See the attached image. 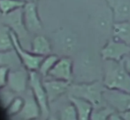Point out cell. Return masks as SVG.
Listing matches in <instances>:
<instances>
[{"label": "cell", "instance_id": "cell-30", "mask_svg": "<svg viewBox=\"0 0 130 120\" xmlns=\"http://www.w3.org/2000/svg\"><path fill=\"white\" fill-rule=\"evenodd\" d=\"M125 64H126V68L128 70L129 74H130V57H126L125 58Z\"/></svg>", "mask_w": 130, "mask_h": 120}, {"label": "cell", "instance_id": "cell-5", "mask_svg": "<svg viewBox=\"0 0 130 120\" xmlns=\"http://www.w3.org/2000/svg\"><path fill=\"white\" fill-rule=\"evenodd\" d=\"M103 95L106 104L118 113H123L130 110L129 93L105 88Z\"/></svg>", "mask_w": 130, "mask_h": 120}, {"label": "cell", "instance_id": "cell-8", "mask_svg": "<svg viewBox=\"0 0 130 120\" xmlns=\"http://www.w3.org/2000/svg\"><path fill=\"white\" fill-rule=\"evenodd\" d=\"M3 21L5 26H7L12 32L15 33L19 39L27 36L28 31L25 27L22 8L18 9L13 12H11L10 14L4 15Z\"/></svg>", "mask_w": 130, "mask_h": 120}, {"label": "cell", "instance_id": "cell-7", "mask_svg": "<svg viewBox=\"0 0 130 120\" xmlns=\"http://www.w3.org/2000/svg\"><path fill=\"white\" fill-rule=\"evenodd\" d=\"M47 77L71 83L74 79V62L72 59L67 56L60 58Z\"/></svg>", "mask_w": 130, "mask_h": 120}, {"label": "cell", "instance_id": "cell-25", "mask_svg": "<svg viewBox=\"0 0 130 120\" xmlns=\"http://www.w3.org/2000/svg\"><path fill=\"white\" fill-rule=\"evenodd\" d=\"M15 98V93L12 92L9 87H3L0 89V105L4 109L8 108Z\"/></svg>", "mask_w": 130, "mask_h": 120}, {"label": "cell", "instance_id": "cell-26", "mask_svg": "<svg viewBox=\"0 0 130 120\" xmlns=\"http://www.w3.org/2000/svg\"><path fill=\"white\" fill-rule=\"evenodd\" d=\"M23 104H24V100L20 97H16L7 108V114L9 116H12V117L18 115L21 112Z\"/></svg>", "mask_w": 130, "mask_h": 120}, {"label": "cell", "instance_id": "cell-15", "mask_svg": "<svg viewBox=\"0 0 130 120\" xmlns=\"http://www.w3.org/2000/svg\"><path fill=\"white\" fill-rule=\"evenodd\" d=\"M40 115H41L40 107L31 92L30 94L27 95L24 100V104L21 112L18 114V117L21 120H34L37 119Z\"/></svg>", "mask_w": 130, "mask_h": 120}, {"label": "cell", "instance_id": "cell-3", "mask_svg": "<svg viewBox=\"0 0 130 120\" xmlns=\"http://www.w3.org/2000/svg\"><path fill=\"white\" fill-rule=\"evenodd\" d=\"M29 86L31 88L33 95L36 98L40 107L41 115L43 117H47L50 113V109H49L50 102H49L46 91L44 89L39 72L36 70L29 71Z\"/></svg>", "mask_w": 130, "mask_h": 120}, {"label": "cell", "instance_id": "cell-27", "mask_svg": "<svg viewBox=\"0 0 130 120\" xmlns=\"http://www.w3.org/2000/svg\"><path fill=\"white\" fill-rule=\"evenodd\" d=\"M9 68L5 66H0V89L7 85Z\"/></svg>", "mask_w": 130, "mask_h": 120}, {"label": "cell", "instance_id": "cell-23", "mask_svg": "<svg viewBox=\"0 0 130 120\" xmlns=\"http://www.w3.org/2000/svg\"><path fill=\"white\" fill-rule=\"evenodd\" d=\"M59 120H78L77 111L74 103L69 101V103L64 105L58 111Z\"/></svg>", "mask_w": 130, "mask_h": 120}, {"label": "cell", "instance_id": "cell-2", "mask_svg": "<svg viewBox=\"0 0 130 120\" xmlns=\"http://www.w3.org/2000/svg\"><path fill=\"white\" fill-rule=\"evenodd\" d=\"M105 86L103 81L96 80L92 82H78L71 84L68 89V96L80 98L92 104L93 108H101L106 106L104 99V92Z\"/></svg>", "mask_w": 130, "mask_h": 120}, {"label": "cell", "instance_id": "cell-16", "mask_svg": "<svg viewBox=\"0 0 130 120\" xmlns=\"http://www.w3.org/2000/svg\"><path fill=\"white\" fill-rule=\"evenodd\" d=\"M68 99L75 106L78 120H90L91 113L94 109L90 102L86 100L73 96H68Z\"/></svg>", "mask_w": 130, "mask_h": 120}, {"label": "cell", "instance_id": "cell-20", "mask_svg": "<svg viewBox=\"0 0 130 120\" xmlns=\"http://www.w3.org/2000/svg\"><path fill=\"white\" fill-rule=\"evenodd\" d=\"M113 23L114 21L112 13L110 8H108V11H104L103 13H101V14L96 18V25L103 31H111Z\"/></svg>", "mask_w": 130, "mask_h": 120}, {"label": "cell", "instance_id": "cell-11", "mask_svg": "<svg viewBox=\"0 0 130 120\" xmlns=\"http://www.w3.org/2000/svg\"><path fill=\"white\" fill-rule=\"evenodd\" d=\"M27 83H29V75H27L26 71L21 69L9 71L7 87L15 93H22L26 92Z\"/></svg>", "mask_w": 130, "mask_h": 120}, {"label": "cell", "instance_id": "cell-24", "mask_svg": "<svg viewBox=\"0 0 130 120\" xmlns=\"http://www.w3.org/2000/svg\"><path fill=\"white\" fill-rule=\"evenodd\" d=\"M113 112H115V110L108 105L101 108H94L91 113L90 120H109L110 116Z\"/></svg>", "mask_w": 130, "mask_h": 120}, {"label": "cell", "instance_id": "cell-28", "mask_svg": "<svg viewBox=\"0 0 130 120\" xmlns=\"http://www.w3.org/2000/svg\"><path fill=\"white\" fill-rule=\"evenodd\" d=\"M109 120H125V119L123 118V117H122L120 113L115 111V112H113L112 114H111V116H110V117H109Z\"/></svg>", "mask_w": 130, "mask_h": 120}, {"label": "cell", "instance_id": "cell-29", "mask_svg": "<svg viewBox=\"0 0 130 120\" xmlns=\"http://www.w3.org/2000/svg\"><path fill=\"white\" fill-rule=\"evenodd\" d=\"M120 114L123 117V118L125 120H130V110L126 112H123V113H120Z\"/></svg>", "mask_w": 130, "mask_h": 120}, {"label": "cell", "instance_id": "cell-33", "mask_svg": "<svg viewBox=\"0 0 130 120\" xmlns=\"http://www.w3.org/2000/svg\"><path fill=\"white\" fill-rule=\"evenodd\" d=\"M34 120H38V118L37 119H34Z\"/></svg>", "mask_w": 130, "mask_h": 120}, {"label": "cell", "instance_id": "cell-10", "mask_svg": "<svg viewBox=\"0 0 130 120\" xmlns=\"http://www.w3.org/2000/svg\"><path fill=\"white\" fill-rule=\"evenodd\" d=\"M43 84L45 91H46L49 102L52 103L68 92L71 83L63 80H58V79L51 78L49 80L43 81Z\"/></svg>", "mask_w": 130, "mask_h": 120}, {"label": "cell", "instance_id": "cell-31", "mask_svg": "<svg viewBox=\"0 0 130 120\" xmlns=\"http://www.w3.org/2000/svg\"><path fill=\"white\" fill-rule=\"evenodd\" d=\"M46 120H59V119H58V117H54V116H51V117H47Z\"/></svg>", "mask_w": 130, "mask_h": 120}, {"label": "cell", "instance_id": "cell-32", "mask_svg": "<svg viewBox=\"0 0 130 120\" xmlns=\"http://www.w3.org/2000/svg\"><path fill=\"white\" fill-rule=\"evenodd\" d=\"M22 1H24L25 3H30V2H36V1H38V0H22Z\"/></svg>", "mask_w": 130, "mask_h": 120}, {"label": "cell", "instance_id": "cell-18", "mask_svg": "<svg viewBox=\"0 0 130 120\" xmlns=\"http://www.w3.org/2000/svg\"><path fill=\"white\" fill-rule=\"evenodd\" d=\"M31 52L36 55L47 56L52 53V45L49 39L43 35H37L31 44Z\"/></svg>", "mask_w": 130, "mask_h": 120}, {"label": "cell", "instance_id": "cell-6", "mask_svg": "<svg viewBox=\"0 0 130 120\" xmlns=\"http://www.w3.org/2000/svg\"><path fill=\"white\" fill-rule=\"evenodd\" d=\"M11 36H12V43H13L14 50L17 53L18 56H19L20 60H21V63L24 65V67L27 69L29 71H34L38 70L39 66L41 64L43 59L44 56H41V55H36L33 53H28L26 52L20 43V39L14 32L11 30Z\"/></svg>", "mask_w": 130, "mask_h": 120}, {"label": "cell", "instance_id": "cell-9", "mask_svg": "<svg viewBox=\"0 0 130 120\" xmlns=\"http://www.w3.org/2000/svg\"><path fill=\"white\" fill-rule=\"evenodd\" d=\"M23 20L27 31L37 32L43 29V24L38 15L37 5L36 2L26 3L22 8Z\"/></svg>", "mask_w": 130, "mask_h": 120}, {"label": "cell", "instance_id": "cell-13", "mask_svg": "<svg viewBox=\"0 0 130 120\" xmlns=\"http://www.w3.org/2000/svg\"><path fill=\"white\" fill-rule=\"evenodd\" d=\"M80 69L84 77L83 82H92L96 81L93 78V76L96 77L98 71V61H96L95 55L93 56L91 53H85L82 55L80 58Z\"/></svg>", "mask_w": 130, "mask_h": 120}, {"label": "cell", "instance_id": "cell-21", "mask_svg": "<svg viewBox=\"0 0 130 120\" xmlns=\"http://www.w3.org/2000/svg\"><path fill=\"white\" fill-rule=\"evenodd\" d=\"M25 4L22 0H0V13L5 15L11 12L23 8Z\"/></svg>", "mask_w": 130, "mask_h": 120}, {"label": "cell", "instance_id": "cell-12", "mask_svg": "<svg viewBox=\"0 0 130 120\" xmlns=\"http://www.w3.org/2000/svg\"><path fill=\"white\" fill-rule=\"evenodd\" d=\"M114 22L130 21V0H106Z\"/></svg>", "mask_w": 130, "mask_h": 120}, {"label": "cell", "instance_id": "cell-19", "mask_svg": "<svg viewBox=\"0 0 130 120\" xmlns=\"http://www.w3.org/2000/svg\"><path fill=\"white\" fill-rule=\"evenodd\" d=\"M13 49L11 29L5 25L0 28V52H8Z\"/></svg>", "mask_w": 130, "mask_h": 120}, {"label": "cell", "instance_id": "cell-17", "mask_svg": "<svg viewBox=\"0 0 130 120\" xmlns=\"http://www.w3.org/2000/svg\"><path fill=\"white\" fill-rule=\"evenodd\" d=\"M111 34L114 39L130 45V21L114 22Z\"/></svg>", "mask_w": 130, "mask_h": 120}, {"label": "cell", "instance_id": "cell-4", "mask_svg": "<svg viewBox=\"0 0 130 120\" xmlns=\"http://www.w3.org/2000/svg\"><path fill=\"white\" fill-rule=\"evenodd\" d=\"M130 54V45L116 40L109 39L100 52L103 61H115L120 62Z\"/></svg>", "mask_w": 130, "mask_h": 120}, {"label": "cell", "instance_id": "cell-22", "mask_svg": "<svg viewBox=\"0 0 130 120\" xmlns=\"http://www.w3.org/2000/svg\"><path fill=\"white\" fill-rule=\"evenodd\" d=\"M58 60H59V58L55 54H49L45 56L43 59L39 66V69H38V72L40 75L42 77H47L49 72L52 70V69L54 67V65Z\"/></svg>", "mask_w": 130, "mask_h": 120}, {"label": "cell", "instance_id": "cell-14", "mask_svg": "<svg viewBox=\"0 0 130 120\" xmlns=\"http://www.w3.org/2000/svg\"><path fill=\"white\" fill-rule=\"evenodd\" d=\"M56 41L59 49L65 53H74L78 44L76 35L68 29H61L57 34Z\"/></svg>", "mask_w": 130, "mask_h": 120}, {"label": "cell", "instance_id": "cell-1", "mask_svg": "<svg viewBox=\"0 0 130 120\" xmlns=\"http://www.w3.org/2000/svg\"><path fill=\"white\" fill-rule=\"evenodd\" d=\"M104 62L103 84L105 88L130 93V74L126 68L125 59L120 62Z\"/></svg>", "mask_w": 130, "mask_h": 120}]
</instances>
